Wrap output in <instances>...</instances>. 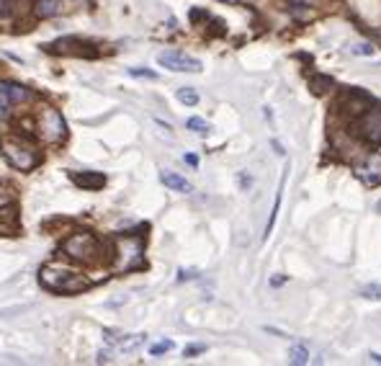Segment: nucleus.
<instances>
[{"instance_id":"nucleus-3","label":"nucleus","mask_w":381,"mask_h":366,"mask_svg":"<svg viewBox=\"0 0 381 366\" xmlns=\"http://www.w3.org/2000/svg\"><path fill=\"white\" fill-rule=\"evenodd\" d=\"M144 266V243L139 238L121 235L116 240V271H134Z\"/></svg>"},{"instance_id":"nucleus-31","label":"nucleus","mask_w":381,"mask_h":366,"mask_svg":"<svg viewBox=\"0 0 381 366\" xmlns=\"http://www.w3.org/2000/svg\"><path fill=\"white\" fill-rule=\"evenodd\" d=\"M371 358H373V361H376V364H381V353H376V351H373Z\"/></svg>"},{"instance_id":"nucleus-12","label":"nucleus","mask_w":381,"mask_h":366,"mask_svg":"<svg viewBox=\"0 0 381 366\" xmlns=\"http://www.w3.org/2000/svg\"><path fill=\"white\" fill-rule=\"evenodd\" d=\"M72 181H75L77 186L91 188V191L106 186V176H103V173H93V171L83 173V176H80V173H72Z\"/></svg>"},{"instance_id":"nucleus-8","label":"nucleus","mask_w":381,"mask_h":366,"mask_svg":"<svg viewBox=\"0 0 381 366\" xmlns=\"http://www.w3.org/2000/svg\"><path fill=\"white\" fill-rule=\"evenodd\" d=\"M356 176L364 181L368 188L381 186V153L371 155L366 162H361V165L356 168Z\"/></svg>"},{"instance_id":"nucleus-30","label":"nucleus","mask_w":381,"mask_h":366,"mask_svg":"<svg viewBox=\"0 0 381 366\" xmlns=\"http://www.w3.org/2000/svg\"><path fill=\"white\" fill-rule=\"evenodd\" d=\"M219 3H229V6H240L242 0H219Z\"/></svg>"},{"instance_id":"nucleus-19","label":"nucleus","mask_w":381,"mask_h":366,"mask_svg":"<svg viewBox=\"0 0 381 366\" xmlns=\"http://www.w3.org/2000/svg\"><path fill=\"white\" fill-rule=\"evenodd\" d=\"M176 98H178L180 103H186V106H196V103H199V93H196L194 88H178V91H176Z\"/></svg>"},{"instance_id":"nucleus-9","label":"nucleus","mask_w":381,"mask_h":366,"mask_svg":"<svg viewBox=\"0 0 381 366\" xmlns=\"http://www.w3.org/2000/svg\"><path fill=\"white\" fill-rule=\"evenodd\" d=\"M0 98L8 101V103H26V101H31V91L24 88L21 83L0 80Z\"/></svg>"},{"instance_id":"nucleus-21","label":"nucleus","mask_w":381,"mask_h":366,"mask_svg":"<svg viewBox=\"0 0 381 366\" xmlns=\"http://www.w3.org/2000/svg\"><path fill=\"white\" fill-rule=\"evenodd\" d=\"M129 75L132 77H147V80H157V73L147 68H129Z\"/></svg>"},{"instance_id":"nucleus-6","label":"nucleus","mask_w":381,"mask_h":366,"mask_svg":"<svg viewBox=\"0 0 381 366\" xmlns=\"http://www.w3.org/2000/svg\"><path fill=\"white\" fill-rule=\"evenodd\" d=\"M157 62H160L165 70H173V73H201L203 65L201 60H196V57H191V54H186V52H160L157 54Z\"/></svg>"},{"instance_id":"nucleus-27","label":"nucleus","mask_w":381,"mask_h":366,"mask_svg":"<svg viewBox=\"0 0 381 366\" xmlns=\"http://www.w3.org/2000/svg\"><path fill=\"white\" fill-rule=\"evenodd\" d=\"M283 281H286V279H283V273H276V276L271 279V287H281Z\"/></svg>"},{"instance_id":"nucleus-5","label":"nucleus","mask_w":381,"mask_h":366,"mask_svg":"<svg viewBox=\"0 0 381 366\" xmlns=\"http://www.w3.org/2000/svg\"><path fill=\"white\" fill-rule=\"evenodd\" d=\"M353 135L361 137L368 145H381V106H368L364 114H358L353 124Z\"/></svg>"},{"instance_id":"nucleus-15","label":"nucleus","mask_w":381,"mask_h":366,"mask_svg":"<svg viewBox=\"0 0 381 366\" xmlns=\"http://www.w3.org/2000/svg\"><path fill=\"white\" fill-rule=\"evenodd\" d=\"M286 173L288 168L283 171V178H281V186H279V194H276V201H273V212H271V220H268V224H265V238L271 235L273 224H276V217H279V209H281V194H283V186H286Z\"/></svg>"},{"instance_id":"nucleus-14","label":"nucleus","mask_w":381,"mask_h":366,"mask_svg":"<svg viewBox=\"0 0 381 366\" xmlns=\"http://www.w3.org/2000/svg\"><path fill=\"white\" fill-rule=\"evenodd\" d=\"M332 86H335V80H332V77H327V75H314L312 80H309V91H312L314 96L327 93Z\"/></svg>"},{"instance_id":"nucleus-10","label":"nucleus","mask_w":381,"mask_h":366,"mask_svg":"<svg viewBox=\"0 0 381 366\" xmlns=\"http://www.w3.org/2000/svg\"><path fill=\"white\" fill-rule=\"evenodd\" d=\"M47 49L60 52V54H83L85 49H93V47L80 42V39H57V42L47 44ZM85 54H91V52H85ZM91 57H93V54H91Z\"/></svg>"},{"instance_id":"nucleus-25","label":"nucleus","mask_w":381,"mask_h":366,"mask_svg":"<svg viewBox=\"0 0 381 366\" xmlns=\"http://www.w3.org/2000/svg\"><path fill=\"white\" fill-rule=\"evenodd\" d=\"M196 276H199V271H196V268H183V271H178V281H191V279H196Z\"/></svg>"},{"instance_id":"nucleus-32","label":"nucleus","mask_w":381,"mask_h":366,"mask_svg":"<svg viewBox=\"0 0 381 366\" xmlns=\"http://www.w3.org/2000/svg\"><path fill=\"white\" fill-rule=\"evenodd\" d=\"M75 3H83V0H75Z\"/></svg>"},{"instance_id":"nucleus-23","label":"nucleus","mask_w":381,"mask_h":366,"mask_svg":"<svg viewBox=\"0 0 381 366\" xmlns=\"http://www.w3.org/2000/svg\"><path fill=\"white\" fill-rule=\"evenodd\" d=\"M168 351H173V341L155 343L153 349H150V353H153V356H162V353H168Z\"/></svg>"},{"instance_id":"nucleus-1","label":"nucleus","mask_w":381,"mask_h":366,"mask_svg":"<svg viewBox=\"0 0 381 366\" xmlns=\"http://www.w3.org/2000/svg\"><path fill=\"white\" fill-rule=\"evenodd\" d=\"M39 281L49 291H62V294H77V291L88 289V281L77 271L68 268L62 264H47L39 271Z\"/></svg>"},{"instance_id":"nucleus-18","label":"nucleus","mask_w":381,"mask_h":366,"mask_svg":"<svg viewBox=\"0 0 381 366\" xmlns=\"http://www.w3.org/2000/svg\"><path fill=\"white\" fill-rule=\"evenodd\" d=\"M186 127L191 129V132H196V135H201V137H206L209 132H212V124L206 119H201V116H191V119L186 121Z\"/></svg>"},{"instance_id":"nucleus-26","label":"nucleus","mask_w":381,"mask_h":366,"mask_svg":"<svg viewBox=\"0 0 381 366\" xmlns=\"http://www.w3.org/2000/svg\"><path fill=\"white\" fill-rule=\"evenodd\" d=\"M8 106H10L8 101H3V98H0V121H6V119H8V116H10Z\"/></svg>"},{"instance_id":"nucleus-2","label":"nucleus","mask_w":381,"mask_h":366,"mask_svg":"<svg viewBox=\"0 0 381 366\" xmlns=\"http://www.w3.org/2000/svg\"><path fill=\"white\" fill-rule=\"evenodd\" d=\"M0 153L16 171H31L39 162V155H36L34 147L26 145L24 139H16V137H3L0 139Z\"/></svg>"},{"instance_id":"nucleus-13","label":"nucleus","mask_w":381,"mask_h":366,"mask_svg":"<svg viewBox=\"0 0 381 366\" xmlns=\"http://www.w3.org/2000/svg\"><path fill=\"white\" fill-rule=\"evenodd\" d=\"M62 8V0H36L34 3V13L39 18H52L57 16Z\"/></svg>"},{"instance_id":"nucleus-20","label":"nucleus","mask_w":381,"mask_h":366,"mask_svg":"<svg viewBox=\"0 0 381 366\" xmlns=\"http://www.w3.org/2000/svg\"><path fill=\"white\" fill-rule=\"evenodd\" d=\"M361 297L364 299H373V302H381V284L373 281V284H366L361 287Z\"/></svg>"},{"instance_id":"nucleus-24","label":"nucleus","mask_w":381,"mask_h":366,"mask_svg":"<svg viewBox=\"0 0 381 366\" xmlns=\"http://www.w3.org/2000/svg\"><path fill=\"white\" fill-rule=\"evenodd\" d=\"M206 351V346H201V343H194V346H188L186 351H183V356L191 358V356H199V353H203Z\"/></svg>"},{"instance_id":"nucleus-28","label":"nucleus","mask_w":381,"mask_h":366,"mask_svg":"<svg viewBox=\"0 0 381 366\" xmlns=\"http://www.w3.org/2000/svg\"><path fill=\"white\" fill-rule=\"evenodd\" d=\"M183 160H186L188 165H194V168L199 165V158H196V155H183Z\"/></svg>"},{"instance_id":"nucleus-11","label":"nucleus","mask_w":381,"mask_h":366,"mask_svg":"<svg viewBox=\"0 0 381 366\" xmlns=\"http://www.w3.org/2000/svg\"><path fill=\"white\" fill-rule=\"evenodd\" d=\"M160 181L165 183L168 188H173V191H178V194H191L194 191V186L188 183L180 173H173V171H162L160 173Z\"/></svg>"},{"instance_id":"nucleus-4","label":"nucleus","mask_w":381,"mask_h":366,"mask_svg":"<svg viewBox=\"0 0 381 366\" xmlns=\"http://www.w3.org/2000/svg\"><path fill=\"white\" fill-rule=\"evenodd\" d=\"M98 250H101V245H98L95 235H91V232H72L62 243V253L72 258V261H93L98 256Z\"/></svg>"},{"instance_id":"nucleus-16","label":"nucleus","mask_w":381,"mask_h":366,"mask_svg":"<svg viewBox=\"0 0 381 366\" xmlns=\"http://www.w3.org/2000/svg\"><path fill=\"white\" fill-rule=\"evenodd\" d=\"M348 52L356 57H376V47L371 42H353L348 47Z\"/></svg>"},{"instance_id":"nucleus-22","label":"nucleus","mask_w":381,"mask_h":366,"mask_svg":"<svg viewBox=\"0 0 381 366\" xmlns=\"http://www.w3.org/2000/svg\"><path fill=\"white\" fill-rule=\"evenodd\" d=\"M144 338H147V335H129V338L121 341V351H134L137 346L144 341Z\"/></svg>"},{"instance_id":"nucleus-7","label":"nucleus","mask_w":381,"mask_h":366,"mask_svg":"<svg viewBox=\"0 0 381 366\" xmlns=\"http://www.w3.org/2000/svg\"><path fill=\"white\" fill-rule=\"evenodd\" d=\"M39 129L44 132V137L47 139H52V142H60V139H65V132H68V127H65V119H62L60 111H44L42 119H39Z\"/></svg>"},{"instance_id":"nucleus-29","label":"nucleus","mask_w":381,"mask_h":366,"mask_svg":"<svg viewBox=\"0 0 381 366\" xmlns=\"http://www.w3.org/2000/svg\"><path fill=\"white\" fill-rule=\"evenodd\" d=\"M291 3H299V6H312L314 0H291Z\"/></svg>"},{"instance_id":"nucleus-17","label":"nucleus","mask_w":381,"mask_h":366,"mask_svg":"<svg viewBox=\"0 0 381 366\" xmlns=\"http://www.w3.org/2000/svg\"><path fill=\"white\" fill-rule=\"evenodd\" d=\"M288 361L297 366H304L306 361H309V351H306V346H302V343L291 346V351H288Z\"/></svg>"}]
</instances>
